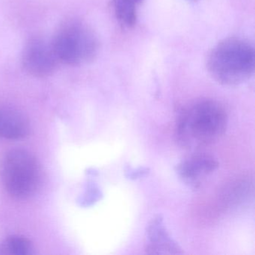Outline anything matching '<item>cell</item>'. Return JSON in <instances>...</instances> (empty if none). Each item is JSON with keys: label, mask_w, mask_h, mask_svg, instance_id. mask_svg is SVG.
<instances>
[{"label": "cell", "mask_w": 255, "mask_h": 255, "mask_svg": "<svg viewBox=\"0 0 255 255\" xmlns=\"http://www.w3.org/2000/svg\"><path fill=\"white\" fill-rule=\"evenodd\" d=\"M228 116L221 103L201 99L179 112L174 128L176 141L183 148L198 150L220 139L228 128Z\"/></svg>", "instance_id": "cell-1"}, {"label": "cell", "mask_w": 255, "mask_h": 255, "mask_svg": "<svg viewBox=\"0 0 255 255\" xmlns=\"http://www.w3.org/2000/svg\"><path fill=\"white\" fill-rule=\"evenodd\" d=\"M255 53L247 40L228 38L218 43L210 50L207 68L219 84L236 86L249 80L255 71Z\"/></svg>", "instance_id": "cell-2"}, {"label": "cell", "mask_w": 255, "mask_h": 255, "mask_svg": "<svg viewBox=\"0 0 255 255\" xmlns=\"http://www.w3.org/2000/svg\"><path fill=\"white\" fill-rule=\"evenodd\" d=\"M59 62L78 66L96 59L100 49L95 32L80 20L67 21L61 26L51 41Z\"/></svg>", "instance_id": "cell-3"}, {"label": "cell", "mask_w": 255, "mask_h": 255, "mask_svg": "<svg viewBox=\"0 0 255 255\" xmlns=\"http://www.w3.org/2000/svg\"><path fill=\"white\" fill-rule=\"evenodd\" d=\"M2 185L11 196L25 199L35 193L41 183V167L30 152L13 149L0 164Z\"/></svg>", "instance_id": "cell-4"}, {"label": "cell", "mask_w": 255, "mask_h": 255, "mask_svg": "<svg viewBox=\"0 0 255 255\" xmlns=\"http://www.w3.org/2000/svg\"><path fill=\"white\" fill-rule=\"evenodd\" d=\"M51 41L41 38H30L22 53V65L28 74L36 77L53 75L59 65Z\"/></svg>", "instance_id": "cell-5"}, {"label": "cell", "mask_w": 255, "mask_h": 255, "mask_svg": "<svg viewBox=\"0 0 255 255\" xmlns=\"http://www.w3.org/2000/svg\"><path fill=\"white\" fill-rule=\"evenodd\" d=\"M219 167V162L214 156L204 153H194L182 159L176 166L175 171L185 184L195 189Z\"/></svg>", "instance_id": "cell-6"}, {"label": "cell", "mask_w": 255, "mask_h": 255, "mask_svg": "<svg viewBox=\"0 0 255 255\" xmlns=\"http://www.w3.org/2000/svg\"><path fill=\"white\" fill-rule=\"evenodd\" d=\"M144 250L149 255H180L183 252L173 240L164 225L163 218L157 216L147 224Z\"/></svg>", "instance_id": "cell-7"}, {"label": "cell", "mask_w": 255, "mask_h": 255, "mask_svg": "<svg viewBox=\"0 0 255 255\" xmlns=\"http://www.w3.org/2000/svg\"><path fill=\"white\" fill-rule=\"evenodd\" d=\"M29 125L20 112L0 106V138L20 139L29 134Z\"/></svg>", "instance_id": "cell-8"}, {"label": "cell", "mask_w": 255, "mask_h": 255, "mask_svg": "<svg viewBox=\"0 0 255 255\" xmlns=\"http://www.w3.org/2000/svg\"><path fill=\"white\" fill-rule=\"evenodd\" d=\"M253 181L249 177L242 176L234 179L225 188V204L234 208L243 207L253 196Z\"/></svg>", "instance_id": "cell-9"}, {"label": "cell", "mask_w": 255, "mask_h": 255, "mask_svg": "<svg viewBox=\"0 0 255 255\" xmlns=\"http://www.w3.org/2000/svg\"><path fill=\"white\" fill-rule=\"evenodd\" d=\"M143 0H112V6L116 19L122 26L131 28L137 21L138 8Z\"/></svg>", "instance_id": "cell-10"}, {"label": "cell", "mask_w": 255, "mask_h": 255, "mask_svg": "<svg viewBox=\"0 0 255 255\" xmlns=\"http://www.w3.org/2000/svg\"><path fill=\"white\" fill-rule=\"evenodd\" d=\"M33 250L32 242L21 236H11L0 241V255H29Z\"/></svg>", "instance_id": "cell-11"}, {"label": "cell", "mask_w": 255, "mask_h": 255, "mask_svg": "<svg viewBox=\"0 0 255 255\" xmlns=\"http://www.w3.org/2000/svg\"><path fill=\"white\" fill-rule=\"evenodd\" d=\"M102 197L103 193L99 187L95 183L91 182L88 185L86 193H85L81 202L84 206L92 205L100 201Z\"/></svg>", "instance_id": "cell-12"}, {"label": "cell", "mask_w": 255, "mask_h": 255, "mask_svg": "<svg viewBox=\"0 0 255 255\" xmlns=\"http://www.w3.org/2000/svg\"><path fill=\"white\" fill-rule=\"evenodd\" d=\"M150 169L147 167H138L132 168L130 165H127L125 168V175L127 178L131 180L144 178L150 174Z\"/></svg>", "instance_id": "cell-13"}, {"label": "cell", "mask_w": 255, "mask_h": 255, "mask_svg": "<svg viewBox=\"0 0 255 255\" xmlns=\"http://www.w3.org/2000/svg\"><path fill=\"white\" fill-rule=\"evenodd\" d=\"M186 1H189V2H196L198 0H186Z\"/></svg>", "instance_id": "cell-14"}]
</instances>
